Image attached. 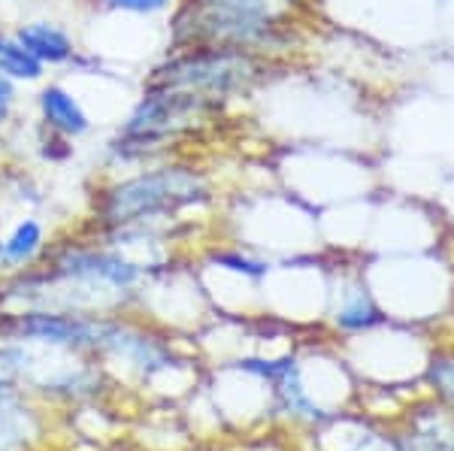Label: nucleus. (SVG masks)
I'll list each match as a JSON object with an SVG mask.
<instances>
[{
	"mask_svg": "<svg viewBox=\"0 0 454 451\" xmlns=\"http://www.w3.org/2000/svg\"><path fill=\"white\" fill-rule=\"evenodd\" d=\"M263 64L258 55L239 49L218 46H192L188 52L173 58L167 67L155 73L158 89L188 91L200 97H227L233 91H246L258 82Z\"/></svg>",
	"mask_w": 454,
	"mask_h": 451,
	"instance_id": "1",
	"label": "nucleus"
},
{
	"mask_svg": "<svg viewBox=\"0 0 454 451\" xmlns=\"http://www.w3.org/2000/svg\"><path fill=\"white\" fill-rule=\"evenodd\" d=\"M203 194V179L188 167H160V170L140 173L121 182L109 191L106 213L113 222H137L167 209L194 203Z\"/></svg>",
	"mask_w": 454,
	"mask_h": 451,
	"instance_id": "2",
	"label": "nucleus"
},
{
	"mask_svg": "<svg viewBox=\"0 0 454 451\" xmlns=\"http://www.w3.org/2000/svg\"><path fill=\"white\" fill-rule=\"evenodd\" d=\"M203 106H207V97H200V94L158 89L130 113L124 130L130 136H140V140H164L179 128L192 125Z\"/></svg>",
	"mask_w": 454,
	"mask_h": 451,
	"instance_id": "3",
	"label": "nucleus"
},
{
	"mask_svg": "<svg viewBox=\"0 0 454 451\" xmlns=\"http://www.w3.org/2000/svg\"><path fill=\"white\" fill-rule=\"evenodd\" d=\"M61 270L82 282H100L113 288H130L140 279V267L109 252H70L61 260Z\"/></svg>",
	"mask_w": 454,
	"mask_h": 451,
	"instance_id": "4",
	"label": "nucleus"
},
{
	"mask_svg": "<svg viewBox=\"0 0 454 451\" xmlns=\"http://www.w3.org/2000/svg\"><path fill=\"white\" fill-rule=\"evenodd\" d=\"M21 337H34L43 343H98L100 330L98 324L82 322L73 315H49V312H31L19 322Z\"/></svg>",
	"mask_w": 454,
	"mask_h": 451,
	"instance_id": "5",
	"label": "nucleus"
},
{
	"mask_svg": "<svg viewBox=\"0 0 454 451\" xmlns=\"http://www.w3.org/2000/svg\"><path fill=\"white\" fill-rule=\"evenodd\" d=\"M40 113L49 130L61 136H82L88 134L91 121H88L85 109L79 106V100L70 91H64L61 85H49L40 94Z\"/></svg>",
	"mask_w": 454,
	"mask_h": 451,
	"instance_id": "6",
	"label": "nucleus"
},
{
	"mask_svg": "<svg viewBox=\"0 0 454 451\" xmlns=\"http://www.w3.org/2000/svg\"><path fill=\"white\" fill-rule=\"evenodd\" d=\"M16 36L43 67H46V64H67L73 61V55H76L70 36L58 25H49V21H31V25L19 27Z\"/></svg>",
	"mask_w": 454,
	"mask_h": 451,
	"instance_id": "7",
	"label": "nucleus"
},
{
	"mask_svg": "<svg viewBox=\"0 0 454 451\" xmlns=\"http://www.w3.org/2000/svg\"><path fill=\"white\" fill-rule=\"evenodd\" d=\"M0 73L12 82H36V79H43L46 67L21 46L19 36L0 34Z\"/></svg>",
	"mask_w": 454,
	"mask_h": 451,
	"instance_id": "8",
	"label": "nucleus"
},
{
	"mask_svg": "<svg viewBox=\"0 0 454 451\" xmlns=\"http://www.w3.org/2000/svg\"><path fill=\"white\" fill-rule=\"evenodd\" d=\"M40 245H43V224L36 218H25L21 224H16V230L4 243V264L10 267L27 264L40 252Z\"/></svg>",
	"mask_w": 454,
	"mask_h": 451,
	"instance_id": "9",
	"label": "nucleus"
},
{
	"mask_svg": "<svg viewBox=\"0 0 454 451\" xmlns=\"http://www.w3.org/2000/svg\"><path fill=\"white\" fill-rule=\"evenodd\" d=\"M379 322H382V312H379V307L372 303V297L367 291H361V288L351 291L346 297V303L340 307V312H336V324L346 327V330H367V327Z\"/></svg>",
	"mask_w": 454,
	"mask_h": 451,
	"instance_id": "10",
	"label": "nucleus"
},
{
	"mask_svg": "<svg viewBox=\"0 0 454 451\" xmlns=\"http://www.w3.org/2000/svg\"><path fill=\"white\" fill-rule=\"evenodd\" d=\"M215 264L222 270H233L239 276H248V279H261V276L270 273V264L263 260H254V258H246V254H237V252H224V254H215Z\"/></svg>",
	"mask_w": 454,
	"mask_h": 451,
	"instance_id": "11",
	"label": "nucleus"
},
{
	"mask_svg": "<svg viewBox=\"0 0 454 451\" xmlns=\"http://www.w3.org/2000/svg\"><path fill=\"white\" fill-rule=\"evenodd\" d=\"M430 379H434L436 388L454 403V358H451V354H439V358H434Z\"/></svg>",
	"mask_w": 454,
	"mask_h": 451,
	"instance_id": "12",
	"label": "nucleus"
},
{
	"mask_svg": "<svg viewBox=\"0 0 454 451\" xmlns=\"http://www.w3.org/2000/svg\"><path fill=\"white\" fill-rule=\"evenodd\" d=\"M173 0H106L109 10H124V12H137V16H152V12L167 10Z\"/></svg>",
	"mask_w": 454,
	"mask_h": 451,
	"instance_id": "13",
	"label": "nucleus"
},
{
	"mask_svg": "<svg viewBox=\"0 0 454 451\" xmlns=\"http://www.w3.org/2000/svg\"><path fill=\"white\" fill-rule=\"evenodd\" d=\"M12 106H16V82H12V79H6L4 73H0V128L6 125Z\"/></svg>",
	"mask_w": 454,
	"mask_h": 451,
	"instance_id": "14",
	"label": "nucleus"
},
{
	"mask_svg": "<svg viewBox=\"0 0 454 451\" xmlns=\"http://www.w3.org/2000/svg\"><path fill=\"white\" fill-rule=\"evenodd\" d=\"M0 264H4V243H0Z\"/></svg>",
	"mask_w": 454,
	"mask_h": 451,
	"instance_id": "15",
	"label": "nucleus"
}]
</instances>
